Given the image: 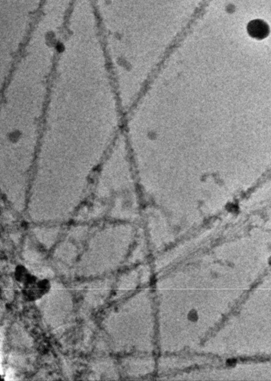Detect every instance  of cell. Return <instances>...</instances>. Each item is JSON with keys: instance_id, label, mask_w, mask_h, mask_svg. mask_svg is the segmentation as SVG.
<instances>
[{"instance_id": "1", "label": "cell", "mask_w": 271, "mask_h": 381, "mask_svg": "<svg viewBox=\"0 0 271 381\" xmlns=\"http://www.w3.org/2000/svg\"><path fill=\"white\" fill-rule=\"evenodd\" d=\"M114 83L51 84L26 210L70 214L88 199L95 176L122 133Z\"/></svg>"}, {"instance_id": "2", "label": "cell", "mask_w": 271, "mask_h": 381, "mask_svg": "<svg viewBox=\"0 0 271 381\" xmlns=\"http://www.w3.org/2000/svg\"><path fill=\"white\" fill-rule=\"evenodd\" d=\"M51 82H9L1 95L2 199L25 211L39 147Z\"/></svg>"}, {"instance_id": "3", "label": "cell", "mask_w": 271, "mask_h": 381, "mask_svg": "<svg viewBox=\"0 0 271 381\" xmlns=\"http://www.w3.org/2000/svg\"><path fill=\"white\" fill-rule=\"evenodd\" d=\"M248 32L253 38L263 39L266 38L269 34V27L265 22L262 20L256 19L250 22L248 27Z\"/></svg>"}]
</instances>
